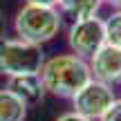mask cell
<instances>
[{
	"mask_svg": "<svg viewBox=\"0 0 121 121\" xmlns=\"http://www.w3.org/2000/svg\"><path fill=\"white\" fill-rule=\"evenodd\" d=\"M40 81L45 92L60 99H72L87 81H92L90 63L76 54H58L43 63Z\"/></svg>",
	"mask_w": 121,
	"mask_h": 121,
	"instance_id": "1",
	"label": "cell"
},
{
	"mask_svg": "<svg viewBox=\"0 0 121 121\" xmlns=\"http://www.w3.org/2000/svg\"><path fill=\"white\" fill-rule=\"evenodd\" d=\"M60 11L56 7L22 4L13 18V31L20 40L43 45L60 31Z\"/></svg>",
	"mask_w": 121,
	"mask_h": 121,
	"instance_id": "2",
	"label": "cell"
},
{
	"mask_svg": "<svg viewBox=\"0 0 121 121\" xmlns=\"http://www.w3.org/2000/svg\"><path fill=\"white\" fill-rule=\"evenodd\" d=\"M45 63V54L40 45L27 43L20 38L0 40V76H25V74H40Z\"/></svg>",
	"mask_w": 121,
	"mask_h": 121,
	"instance_id": "3",
	"label": "cell"
},
{
	"mask_svg": "<svg viewBox=\"0 0 121 121\" xmlns=\"http://www.w3.org/2000/svg\"><path fill=\"white\" fill-rule=\"evenodd\" d=\"M67 45L72 54L81 58H92L105 45V22L103 18L92 16L83 20H74L67 29Z\"/></svg>",
	"mask_w": 121,
	"mask_h": 121,
	"instance_id": "4",
	"label": "cell"
},
{
	"mask_svg": "<svg viewBox=\"0 0 121 121\" xmlns=\"http://www.w3.org/2000/svg\"><path fill=\"white\" fill-rule=\"evenodd\" d=\"M117 101L114 96V90L110 85L101 81H87L76 94L72 96V105H74V112L81 114L85 119H92V121H99L108 112V108Z\"/></svg>",
	"mask_w": 121,
	"mask_h": 121,
	"instance_id": "5",
	"label": "cell"
},
{
	"mask_svg": "<svg viewBox=\"0 0 121 121\" xmlns=\"http://www.w3.org/2000/svg\"><path fill=\"white\" fill-rule=\"evenodd\" d=\"M90 72L94 81H101L110 87L121 85V47L105 43L90 58Z\"/></svg>",
	"mask_w": 121,
	"mask_h": 121,
	"instance_id": "6",
	"label": "cell"
},
{
	"mask_svg": "<svg viewBox=\"0 0 121 121\" xmlns=\"http://www.w3.org/2000/svg\"><path fill=\"white\" fill-rule=\"evenodd\" d=\"M7 90L11 94H16L22 103L29 105H38L45 99V85L40 81V74H25V76H13L9 78Z\"/></svg>",
	"mask_w": 121,
	"mask_h": 121,
	"instance_id": "7",
	"label": "cell"
},
{
	"mask_svg": "<svg viewBox=\"0 0 121 121\" xmlns=\"http://www.w3.org/2000/svg\"><path fill=\"white\" fill-rule=\"evenodd\" d=\"M103 0H58L56 7L60 9V16H69L74 20H83V18H92L99 13Z\"/></svg>",
	"mask_w": 121,
	"mask_h": 121,
	"instance_id": "8",
	"label": "cell"
},
{
	"mask_svg": "<svg viewBox=\"0 0 121 121\" xmlns=\"http://www.w3.org/2000/svg\"><path fill=\"white\" fill-rule=\"evenodd\" d=\"M27 119V105L16 94L2 87L0 90V121H25Z\"/></svg>",
	"mask_w": 121,
	"mask_h": 121,
	"instance_id": "9",
	"label": "cell"
},
{
	"mask_svg": "<svg viewBox=\"0 0 121 121\" xmlns=\"http://www.w3.org/2000/svg\"><path fill=\"white\" fill-rule=\"evenodd\" d=\"M103 22H105V43L121 47V9L110 13Z\"/></svg>",
	"mask_w": 121,
	"mask_h": 121,
	"instance_id": "10",
	"label": "cell"
},
{
	"mask_svg": "<svg viewBox=\"0 0 121 121\" xmlns=\"http://www.w3.org/2000/svg\"><path fill=\"white\" fill-rule=\"evenodd\" d=\"M99 121H121V101L119 99L114 101V103L108 108V112H105Z\"/></svg>",
	"mask_w": 121,
	"mask_h": 121,
	"instance_id": "11",
	"label": "cell"
},
{
	"mask_svg": "<svg viewBox=\"0 0 121 121\" xmlns=\"http://www.w3.org/2000/svg\"><path fill=\"white\" fill-rule=\"evenodd\" d=\"M56 121H92V119H85V117H81V114H76L72 110V112H65V114H60V117Z\"/></svg>",
	"mask_w": 121,
	"mask_h": 121,
	"instance_id": "12",
	"label": "cell"
},
{
	"mask_svg": "<svg viewBox=\"0 0 121 121\" xmlns=\"http://www.w3.org/2000/svg\"><path fill=\"white\" fill-rule=\"evenodd\" d=\"M25 4H40V7H56L58 0H25Z\"/></svg>",
	"mask_w": 121,
	"mask_h": 121,
	"instance_id": "13",
	"label": "cell"
},
{
	"mask_svg": "<svg viewBox=\"0 0 121 121\" xmlns=\"http://www.w3.org/2000/svg\"><path fill=\"white\" fill-rule=\"evenodd\" d=\"M105 4H110V7H114V9H121V0H103Z\"/></svg>",
	"mask_w": 121,
	"mask_h": 121,
	"instance_id": "14",
	"label": "cell"
},
{
	"mask_svg": "<svg viewBox=\"0 0 121 121\" xmlns=\"http://www.w3.org/2000/svg\"><path fill=\"white\" fill-rule=\"evenodd\" d=\"M2 29H4V18H2V11H0V34H2Z\"/></svg>",
	"mask_w": 121,
	"mask_h": 121,
	"instance_id": "15",
	"label": "cell"
}]
</instances>
